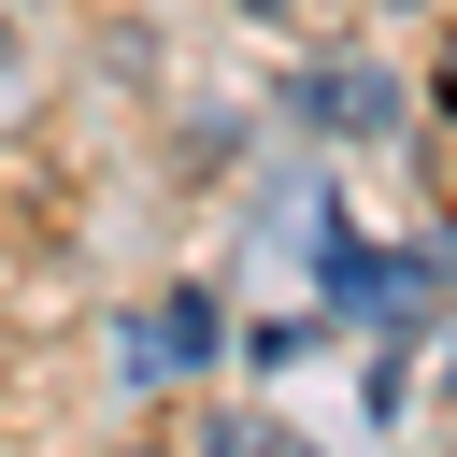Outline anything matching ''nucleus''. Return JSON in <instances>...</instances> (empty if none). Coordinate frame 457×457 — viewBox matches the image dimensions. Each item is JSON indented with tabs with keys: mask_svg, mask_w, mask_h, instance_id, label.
Here are the masks:
<instances>
[{
	"mask_svg": "<svg viewBox=\"0 0 457 457\" xmlns=\"http://www.w3.org/2000/svg\"><path fill=\"white\" fill-rule=\"evenodd\" d=\"M300 114H314V129H386V71H357V57H343V71H314V86H300Z\"/></svg>",
	"mask_w": 457,
	"mask_h": 457,
	"instance_id": "f257e3e1",
	"label": "nucleus"
},
{
	"mask_svg": "<svg viewBox=\"0 0 457 457\" xmlns=\"http://www.w3.org/2000/svg\"><path fill=\"white\" fill-rule=\"evenodd\" d=\"M157 357H214V300H171L157 314Z\"/></svg>",
	"mask_w": 457,
	"mask_h": 457,
	"instance_id": "f03ea898",
	"label": "nucleus"
},
{
	"mask_svg": "<svg viewBox=\"0 0 457 457\" xmlns=\"http://www.w3.org/2000/svg\"><path fill=\"white\" fill-rule=\"evenodd\" d=\"M214 457H314V443H286L271 414H228V428H214Z\"/></svg>",
	"mask_w": 457,
	"mask_h": 457,
	"instance_id": "7ed1b4c3",
	"label": "nucleus"
},
{
	"mask_svg": "<svg viewBox=\"0 0 457 457\" xmlns=\"http://www.w3.org/2000/svg\"><path fill=\"white\" fill-rule=\"evenodd\" d=\"M443 114H457V29H443Z\"/></svg>",
	"mask_w": 457,
	"mask_h": 457,
	"instance_id": "20e7f679",
	"label": "nucleus"
},
{
	"mask_svg": "<svg viewBox=\"0 0 457 457\" xmlns=\"http://www.w3.org/2000/svg\"><path fill=\"white\" fill-rule=\"evenodd\" d=\"M0 86H14V43H0Z\"/></svg>",
	"mask_w": 457,
	"mask_h": 457,
	"instance_id": "39448f33",
	"label": "nucleus"
},
{
	"mask_svg": "<svg viewBox=\"0 0 457 457\" xmlns=\"http://www.w3.org/2000/svg\"><path fill=\"white\" fill-rule=\"evenodd\" d=\"M114 457H157V443H114Z\"/></svg>",
	"mask_w": 457,
	"mask_h": 457,
	"instance_id": "423d86ee",
	"label": "nucleus"
}]
</instances>
